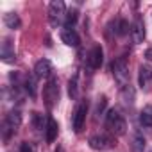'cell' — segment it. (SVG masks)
<instances>
[{
    "mask_svg": "<svg viewBox=\"0 0 152 152\" xmlns=\"http://www.w3.org/2000/svg\"><path fill=\"white\" fill-rule=\"evenodd\" d=\"M122 99H124V102H125L127 106L134 102V90H132L131 84L125 86V88H122Z\"/></svg>",
    "mask_w": 152,
    "mask_h": 152,
    "instance_id": "cell-22",
    "label": "cell"
},
{
    "mask_svg": "<svg viewBox=\"0 0 152 152\" xmlns=\"http://www.w3.org/2000/svg\"><path fill=\"white\" fill-rule=\"evenodd\" d=\"M102 61H104V50H102V47L100 45H93L91 50L86 56V66H88V70H99L102 66Z\"/></svg>",
    "mask_w": 152,
    "mask_h": 152,
    "instance_id": "cell-7",
    "label": "cell"
},
{
    "mask_svg": "<svg viewBox=\"0 0 152 152\" xmlns=\"http://www.w3.org/2000/svg\"><path fill=\"white\" fill-rule=\"evenodd\" d=\"M4 23H6L9 29H13V31L20 29V25H22V22H20V18H18L16 13H7V15L4 16Z\"/></svg>",
    "mask_w": 152,
    "mask_h": 152,
    "instance_id": "cell-19",
    "label": "cell"
},
{
    "mask_svg": "<svg viewBox=\"0 0 152 152\" xmlns=\"http://www.w3.org/2000/svg\"><path fill=\"white\" fill-rule=\"evenodd\" d=\"M111 73H113L116 84L120 86V90L131 84V83H129V68H127L125 57H118V59H115V61L111 63Z\"/></svg>",
    "mask_w": 152,
    "mask_h": 152,
    "instance_id": "cell-2",
    "label": "cell"
},
{
    "mask_svg": "<svg viewBox=\"0 0 152 152\" xmlns=\"http://www.w3.org/2000/svg\"><path fill=\"white\" fill-rule=\"evenodd\" d=\"M131 38L134 43H143L145 39V23L141 20V16H136L132 25H131Z\"/></svg>",
    "mask_w": 152,
    "mask_h": 152,
    "instance_id": "cell-10",
    "label": "cell"
},
{
    "mask_svg": "<svg viewBox=\"0 0 152 152\" xmlns=\"http://www.w3.org/2000/svg\"><path fill=\"white\" fill-rule=\"evenodd\" d=\"M61 41H63L64 45H68V47H73V48H77V47L81 45L79 34L75 32L73 29H66V27L61 31Z\"/></svg>",
    "mask_w": 152,
    "mask_h": 152,
    "instance_id": "cell-12",
    "label": "cell"
},
{
    "mask_svg": "<svg viewBox=\"0 0 152 152\" xmlns=\"http://www.w3.org/2000/svg\"><path fill=\"white\" fill-rule=\"evenodd\" d=\"M64 18H66V7H64V2L61 0H54V2L48 6V22L52 27H59L64 23Z\"/></svg>",
    "mask_w": 152,
    "mask_h": 152,
    "instance_id": "cell-5",
    "label": "cell"
},
{
    "mask_svg": "<svg viewBox=\"0 0 152 152\" xmlns=\"http://www.w3.org/2000/svg\"><path fill=\"white\" fill-rule=\"evenodd\" d=\"M77 81H79V75L77 73H75L73 77L68 81V95H70V99H77V90H79Z\"/></svg>",
    "mask_w": 152,
    "mask_h": 152,
    "instance_id": "cell-20",
    "label": "cell"
},
{
    "mask_svg": "<svg viewBox=\"0 0 152 152\" xmlns=\"http://www.w3.org/2000/svg\"><path fill=\"white\" fill-rule=\"evenodd\" d=\"M54 152H63V147H57V148H56Z\"/></svg>",
    "mask_w": 152,
    "mask_h": 152,
    "instance_id": "cell-26",
    "label": "cell"
},
{
    "mask_svg": "<svg viewBox=\"0 0 152 152\" xmlns=\"http://www.w3.org/2000/svg\"><path fill=\"white\" fill-rule=\"evenodd\" d=\"M20 124H22V115H20V111H18V109L9 111V115L6 116V120H4V124H2V136H4L6 141L16 132V129L20 127Z\"/></svg>",
    "mask_w": 152,
    "mask_h": 152,
    "instance_id": "cell-4",
    "label": "cell"
},
{
    "mask_svg": "<svg viewBox=\"0 0 152 152\" xmlns=\"http://www.w3.org/2000/svg\"><path fill=\"white\" fill-rule=\"evenodd\" d=\"M140 124L147 129H152V104L145 106L140 113Z\"/></svg>",
    "mask_w": 152,
    "mask_h": 152,
    "instance_id": "cell-15",
    "label": "cell"
},
{
    "mask_svg": "<svg viewBox=\"0 0 152 152\" xmlns=\"http://www.w3.org/2000/svg\"><path fill=\"white\" fill-rule=\"evenodd\" d=\"M0 56H2V61H4V63H15V61H16V54H15V48H13V45H11L9 39H6V41L2 43Z\"/></svg>",
    "mask_w": 152,
    "mask_h": 152,
    "instance_id": "cell-14",
    "label": "cell"
},
{
    "mask_svg": "<svg viewBox=\"0 0 152 152\" xmlns=\"http://www.w3.org/2000/svg\"><path fill=\"white\" fill-rule=\"evenodd\" d=\"M106 129L113 134V136H122L127 131V124L125 118L116 111V109H109L106 115Z\"/></svg>",
    "mask_w": 152,
    "mask_h": 152,
    "instance_id": "cell-1",
    "label": "cell"
},
{
    "mask_svg": "<svg viewBox=\"0 0 152 152\" xmlns=\"http://www.w3.org/2000/svg\"><path fill=\"white\" fill-rule=\"evenodd\" d=\"M145 138L140 134V132H136L134 136H132V140H131V150L132 152H145Z\"/></svg>",
    "mask_w": 152,
    "mask_h": 152,
    "instance_id": "cell-17",
    "label": "cell"
},
{
    "mask_svg": "<svg viewBox=\"0 0 152 152\" xmlns=\"http://www.w3.org/2000/svg\"><path fill=\"white\" fill-rule=\"evenodd\" d=\"M138 84H140L141 90H147L152 84V66L140 64V68H138Z\"/></svg>",
    "mask_w": 152,
    "mask_h": 152,
    "instance_id": "cell-9",
    "label": "cell"
},
{
    "mask_svg": "<svg viewBox=\"0 0 152 152\" xmlns=\"http://www.w3.org/2000/svg\"><path fill=\"white\" fill-rule=\"evenodd\" d=\"M77 18H79L77 9H70V11L66 13V18H64V27H66V29H73V25H75V22H77Z\"/></svg>",
    "mask_w": 152,
    "mask_h": 152,
    "instance_id": "cell-21",
    "label": "cell"
},
{
    "mask_svg": "<svg viewBox=\"0 0 152 152\" xmlns=\"http://www.w3.org/2000/svg\"><path fill=\"white\" fill-rule=\"evenodd\" d=\"M34 75L36 79H45V77H50L52 73V63L48 59H39L36 64H34Z\"/></svg>",
    "mask_w": 152,
    "mask_h": 152,
    "instance_id": "cell-11",
    "label": "cell"
},
{
    "mask_svg": "<svg viewBox=\"0 0 152 152\" xmlns=\"http://www.w3.org/2000/svg\"><path fill=\"white\" fill-rule=\"evenodd\" d=\"M145 57L152 63V48H147V50H145Z\"/></svg>",
    "mask_w": 152,
    "mask_h": 152,
    "instance_id": "cell-25",
    "label": "cell"
},
{
    "mask_svg": "<svg viewBox=\"0 0 152 152\" xmlns=\"http://www.w3.org/2000/svg\"><path fill=\"white\" fill-rule=\"evenodd\" d=\"M57 132H59V125H57V122H56L52 116H48V120H47V127H45V140H47V143H54L56 138H57Z\"/></svg>",
    "mask_w": 152,
    "mask_h": 152,
    "instance_id": "cell-13",
    "label": "cell"
},
{
    "mask_svg": "<svg viewBox=\"0 0 152 152\" xmlns=\"http://www.w3.org/2000/svg\"><path fill=\"white\" fill-rule=\"evenodd\" d=\"M88 143L93 150H107L115 147V138L109 134H93Z\"/></svg>",
    "mask_w": 152,
    "mask_h": 152,
    "instance_id": "cell-8",
    "label": "cell"
},
{
    "mask_svg": "<svg viewBox=\"0 0 152 152\" xmlns=\"http://www.w3.org/2000/svg\"><path fill=\"white\" fill-rule=\"evenodd\" d=\"M104 107H106V97H100L99 99V106H97V115H100L104 111Z\"/></svg>",
    "mask_w": 152,
    "mask_h": 152,
    "instance_id": "cell-23",
    "label": "cell"
},
{
    "mask_svg": "<svg viewBox=\"0 0 152 152\" xmlns=\"http://www.w3.org/2000/svg\"><path fill=\"white\" fill-rule=\"evenodd\" d=\"M20 152H34V148H32V145H29V143H22Z\"/></svg>",
    "mask_w": 152,
    "mask_h": 152,
    "instance_id": "cell-24",
    "label": "cell"
},
{
    "mask_svg": "<svg viewBox=\"0 0 152 152\" xmlns=\"http://www.w3.org/2000/svg\"><path fill=\"white\" fill-rule=\"evenodd\" d=\"M88 107H90V104H88L86 99L79 100L77 106H75L73 115H72V127H73L75 132H81L83 131L84 122H86V115H88Z\"/></svg>",
    "mask_w": 152,
    "mask_h": 152,
    "instance_id": "cell-3",
    "label": "cell"
},
{
    "mask_svg": "<svg viewBox=\"0 0 152 152\" xmlns=\"http://www.w3.org/2000/svg\"><path fill=\"white\" fill-rule=\"evenodd\" d=\"M43 100H45V106L48 109H52L59 102V84H57L56 77H50L48 83L45 84V88H43Z\"/></svg>",
    "mask_w": 152,
    "mask_h": 152,
    "instance_id": "cell-6",
    "label": "cell"
},
{
    "mask_svg": "<svg viewBox=\"0 0 152 152\" xmlns=\"http://www.w3.org/2000/svg\"><path fill=\"white\" fill-rule=\"evenodd\" d=\"M23 90L31 95V97H36V75H25L23 77Z\"/></svg>",
    "mask_w": 152,
    "mask_h": 152,
    "instance_id": "cell-16",
    "label": "cell"
},
{
    "mask_svg": "<svg viewBox=\"0 0 152 152\" xmlns=\"http://www.w3.org/2000/svg\"><path fill=\"white\" fill-rule=\"evenodd\" d=\"M113 25H115V34L116 36H125L127 32H131V27H129V23L125 22V20H122V18H118V20H115L113 22Z\"/></svg>",
    "mask_w": 152,
    "mask_h": 152,
    "instance_id": "cell-18",
    "label": "cell"
}]
</instances>
